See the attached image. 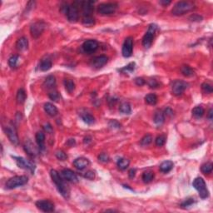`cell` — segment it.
Returning a JSON list of instances; mask_svg holds the SVG:
<instances>
[{"label":"cell","mask_w":213,"mask_h":213,"mask_svg":"<svg viewBox=\"0 0 213 213\" xmlns=\"http://www.w3.org/2000/svg\"><path fill=\"white\" fill-rule=\"evenodd\" d=\"M108 58L105 55H100L97 57H95L91 60L90 65L92 66V68L95 69H100L102 68L103 66H105L107 63Z\"/></svg>","instance_id":"obj_14"},{"label":"cell","mask_w":213,"mask_h":213,"mask_svg":"<svg viewBox=\"0 0 213 213\" xmlns=\"http://www.w3.org/2000/svg\"><path fill=\"white\" fill-rule=\"evenodd\" d=\"M133 49V39L132 37H128L125 39L124 44L122 45V53L124 58H129L132 54Z\"/></svg>","instance_id":"obj_12"},{"label":"cell","mask_w":213,"mask_h":213,"mask_svg":"<svg viewBox=\"0 0 213 213\" xmlns=\"http://www.w3.org/2000/svg\"><path fill=\"white\" fill-rule=\"evenodd\" d=\"M23 148H24L25 152L31 157H35V156L38 155L39 153V150H40L39 148L35 147V145L30 140H28L27 142H25Z\"/></svg>","instance_id":"obj_16"},{"label":"cell","mask_w":213,"mask_h":213,"mask_svg":"<svg viewBox=\"0 0 213 213\" xmlns=\"http://www.w3.org/2000/svg\"><path fill=\"white\" fill-rule=\"evenodd\" d=\"M117 4L115 3H103L97 6V13L101 15H110L116 12Z\"/></svg>","instance_id":"obj_8"},{"label":"cell","mask_w":213,"mask_h":213,"mask_svg":"<svg viewBox=\"0 0 213 213\" xmlns=\"http://www.w3.org/2000/svg\"><path fill=\"white\" fill-rule=\"evenodd\" d=\"M56 85V78L54 76L50 75L49 77H47V78L45 79L44 82V87H46L47 89H50V88H53L54 86Z\"/></svg>","instance_id":"obj_24"},{"label":"cell","mask_w":213,"mask_h":213,"mask_svg":"<svg viewBox=\"0 0 213 213\" xmlns=\"http://www.w3.org/2000/svg\"><path fill=\"white\" fill-rule=\"evenodd\" d=\"M55 155L56 158H58V160H60V161H65V160L68 159V155H67L63 151L61 150L57 151L55 153Z\"/></svg>","instance_id":"obj_40"},{"label":"cell","mask_w":213,"mask_h":213,"mask_svg":"<svg viewBox=\"0 0 213 213\" xmlns=\"http://www.w3.org/2000/svg\"><path fill=\"white\" fill-rule=\"evenodd\" d=\"M192 186L196 191H198L199 196L202 199H206L209 196L208 189L206 187V184L203 178L201 177H196L192 182Z\"/></svg>","instance_id":"obj_4"},{"label":"cell","mask_w":213,"mask_h":213,"mask_svg":"<svg viewBox=\"0 0 213 213\" xmlns=\"http://www.w3.org/2000/svg\"><path fill=\"white\" fill-rule=\"evenodd\" d=\"M46 28V23L43 21H39L33 23L30 28V33H31L32 37L34 39H38L44 31V29Z\"/></svg>","instance_id":"obj_10"},{"label":"cell","mask_w":213,"mask_h":213,"mask_svg":"<svg viewBox=\"0 0 213 213\" xmlns=\"http://www.w3.org/2000/svg\"><path fill=\"white\" fill-rule=\"evenodd\" d=\"M160 4L163 5V6H167V5H169L170 3H171V1L170 0H162V1H160Z\"/></svg>","instance_id":"obj_54"},{"label":"cell","mask_w":213,"mask_h":213,"mask_svg":"<svg viewBox=\"0 0 213 213\" xmlns=\"http://www.w3.org/2000/svg\"><path fill=\"white\" fill-rule=\"evenodd\" d=\"M145 101L148 104L155 105L158 102V97H157V95L153 94V93H150V94H148L146 96Z\"/></svg>","instance_id":"obj_32"},{"label":"cell","mask_w":213,"mask_h":213,"mask_svg":"<svg viewBox=\"0 0 213 213\" xmlns=\"http://www.w3.org/2000/svg\"><path fill=\"white\" fill-rule=\"evenodd\" d=\"M83 177H84L85 178H87V179L93 180L95 178V173L94 172H92V171H87V172H86L84 174H83Z\"/></svg>","instance_id":"obj_46"},{"label":"cell","mask_w":213,"mask_h":213,"mask_svg":"<svg viewBox=\"0 0 213 213\" xmlns=\"http://www.w3.org/2000/svg\"><path fill=\"white\" fill-rule=\"evenodd\" d=\"M64 86H65L66 90L68 91V92H73L75 89V83L73 82V81L72 80H65L64 81Z\"/></svg>","instance_id":"obj_36"},{"label":"cell","mask_w":213,"mask_h":213,"mask_svg":"<svg viewBox=\"0 0 213 213\" xmlns=\"http://www.w3.org/2000/svg\"><path fill=\"white\" fill-rule=\"evenodd\" d=\"M188 87V83L182 80H176L172 83V93L175 96H181Z\"/></svg>","instance_id":"obj_9"},{"label":"cell","mask_w":213,"mask_h":213,"mask_svg":"<svg viewBox=\"0 0 213 213\" xmlns=\"http://www.w3.org/2000/svg\"><path fill=\"white\" fill-rule=\"evenodd\" d=\"M194 203V200L193 199H187L186 201H185L184 202H182V207H184V208H186V207H188V206H191L192 204Z\"/></svg>","instance_id":"obj_49"},{"label":"cell","mask_w":213,"mask_h":213,"mask_svg":"<svg viewBox=\"0 0 213 213\" xmlns=\"http://www.w3.org/2000/svg\"><path fill=\"white\" fill-rule=\"evenodd\" d=\"M61 174L63 176V177L65 180H67L68 182H73V183H78V178L77 177V175L75 174V172H73L70 169H63L61 172Z\"/></svg>","instance_id":"obj_17"},{"label":"cell","mask_w":213,"mask_h":213,"mask_svg":"<svg viewBox=\"0 0 213 213\" xmlns=\"http://www.w3.org/2000/svg\"><path fill=\"white\" fill-rule=\"evenodd\" d=\"M98 160H99L100 162L106 163V162H109L110 158H109L108 155H106V153H102V154H100V155L98 156Z\"/></svg>","instance_id":"obj_44"},{"label":"cell","mask_w":213,"mask_h":213,"mask_svg":"<svg viewBox=\"0 0 213 213\" xmlns=\"http://www.w3.org/2000/svg\"><path fill=\"white\" fill-rule=\"evenodd\" d=\"M82 22L85 26H92L95 24L94 18H92V16H84Z\"/></svg>","instance_id":"obj_37"},{"label":"cell","mask_w":213,"mask_h":213,"mask_svg":"<svg viewBox=\"0 0 213 213\" xmlns=\"http://www.w3.org/2000/svg\"><path fill=\"white\" fill-rule=\"evenodd\" d=\"M89 163H90L89 161H88V159H87V158H79L74 160V162H73V166H74L77 169L83 170L89 165Z\"/></svg>","instance_id":"obj_19"},{"label":"cell","mask_w":213,"mask_h":213,"mask_svg":"<svg viewBox=\"0 0 213 213\" xmlns=\"http://www.w3.org/2000/svg\"><path fill=\"white\" fill-rule=\"evenodd\" d=\"M97 49H98V43L96 40H93V39L87 40L82 44V49H83V51L85 53H94Z\"/></svg>","instance_id":"obj_15"},{"label":"cell","mask_w":213,"mask_h":213,"mask_svg":"<svg viewBox=\"0 0 213 213\" xmlns=\"http://www.w3.org/2000/svg\"><path fill=\"white\" fill-rule=\"evenodd\" d=\"M81 117L87 124H92L94 122V117L89 113H84L81 115Z\"/></svg>","instance_id":"obj_38"},{"label":"cell","mask_w":213,"mask_h":213,"mask_svg":"<svg viewBox=\"0 0 213 213\" xmlns=\"http://www.w3.org/2000/svg\"><path fill=\"white\" fill-rule=\"evenodd\" d=\"M119 111L123 114H130L132 112L131 106L127 102H123L119 106Z\"/></svg>","instance_id":"obj_33"},{"label":"cell","mask_w":213,"mask_h":213,"mask_svg":"<svg viewBox=\"0 0 213 213\" xmlns=\"http://www.w3.org/2000/svg\"><path fill=\"white\" fill-rule=\"evenodd\" d=\"M154 178V172L152 171H147L144 172L143 174V180L145 183H149Z\"/></svg>","instance_id":"obj_31"},{"label":"cell","mask_w":213,"mask_h":213,"mask_svg":"<svg viewBox=\"0 0 213 213\" xmlns=\"http://www.w3.org/2000/svg\"><path fill=\"white\" fill-rule=\"evenodd\" d=\"M44 129L47 132H49V133L53 132V127H52V126L49 123L45 124V125L44 126Z\"/></svg>","instance_id":"obj_51"},{"label":"cell","mask_w":213,"mask_h":213,"mask_svg":"<svg viewBox=\"0 0 213 213\" xmlns=\"http://www.w3.org/2000/svg\"><path fill=\"white\" fill-rule=\"evenodd\" d=\"M153 121L157 125H161V124L165 122L164 112L161 111L157 112L154 115V117H153Z\"/></svg>","instance_id":"obj_26"},{"label":"cell","mask_w":213,"mask_h":213,"mask_svg":"<svg viewBox=\"0 0 213 213\" xmlns=\"http://www.w3.org/2000/svg\"><path fill=\"white\" fill-rule=\"evenodd\" d=\"M35 139H36V143L39 145V148L40 150H44V147H45V135L43 132H37L35 136Z\"/></svg>","instance_id":"obj_23"},{"label":"cell","mask_w":213,"mask_h":213,"mask_svg":"<svg viewBox=\"0 0 213 213\" xmlns=\"http://www.w3.org/2000/svg\"><path fill=\"white\" fill-rule=\"evenodd\" d=\"M134 69H135V63H129L127 66H126L124 68L121 69V71H125V72H127H127L132 73V71H134Z\"/></svg>","instance_id":"obj_43"},{"label":"cell","mask_w":213,"mask_h":213,"mask_svg":"<svg viewBox=\"0 0 213 213\" xmlns=\"http://www.w3.org/2000/svg\"><path fill=\"white\" fill-rule=\"evenodd\" d=\"M50 175H51L52 180L53 182L55 183L57 188H58V191L60 192L62 196L66 199L69 198L70 196V190L68 186L65 183V182L63 181V179L60 177V175L56 170L52 169L50 172Z\"/></svg>","instance_id":"obj_1"},{"label":"cell","mask_w":213,"mask_h":213,"mask_svg":"<svg viewBox=\"0 0 213 213\" xmlns=\"http://www.w3.org/2000/svg\"><path fill=\"white\" fill-rule=\"evenodd\" d=\"M164 115H167V116H172V115H173V111H172V109L170 108V107H167V108L165 110Z\"/></svg>","instance_id":"obj_52"},{"label":"cell","mask_w":213,"mask_h":213,"mask_svg":"<svg viewBox=\"0 0 213 213\" xmlns=\"http://www.w3.org/2000/svg\"><path fill=\"white\" fill-rule=\"evenodd\" d=\"M213 169V165L211 162H207V163H205L201 166V171L203 174H209L212 172Z\"/></svg>","instance_id":"obj_34"},{"label":"cell","mask_w":213,"mask_h":213,"mask_svg":"<svg viewBox=\"0 0 213 213\" xmlns=\"http://www.w3.org/2000/svg\"><path fill=\"white\" fill-rule=\"evenodd\" d=\"M201 88L206 93H211L213 92L212 86L209 84V83H206V82H204V83L201 84Z\"/></svg>","instance_id":"obj_41"},{"label":"cell","mask_w":213,"mask_h":213,"mask_svg":"<svg viewBox=\"0 0 213 213\" xmlns=\"http://www.w3.org/2000/svg\"><path fill=\"white\" fill-rule=\"evenodd\" d=\"M49 97H50V99L53 100V101H58V100L59 99V97H60V96H59V94H58V92H57V91H53V92H51L49 94Z\"/></svg>","instance_id":"obj_45"},{"label":"cell","mask_w":213,"mask_h":213,"mask_svg":"<svg viewBox=\"0 0 213 213\" xmlns=\"http://www.w3.org/2000/svg\"><path fill=\"white\" fill-rule=\"evenodd\" d=\"M62 11L67 16V18L70 23H76L79 18V12L78 8L75 5L66 4L62 7Z\"/></svg>","instance_id":"obj_3"},{"label":"cell","mask_w":213,"mask_h":213,"mask_svg":"<svg viewBox=\"0 0 213 213\" xmlns=\"http://www.w3.org/2000/svg\"><path fill=\"white\" fill-rule=\"evenodd\" d=\"M174 167V163L172 161H165L160 165V171L163 173H167V172H171Z\"/></svg>","instance_id":"obj_22"},{"label":"cell","mask_w":213,"mask_h":213,"mask_svg":"<svg viewBox=\"0 0 213 213\" xmlns=\"http://www.w3.org/2000/svg\"><path fill=\"white\" fill-rule=\"evenodd\" d=\"M12 158L15 161L16 164L18 165V167H20V168H23V169L28 170V171L31 172L32 174H34V171H35V167H36L34 162H30V161L25 159V158H22V157L12 156Z\"/></svg>","instance_id":"obj_7"},{"label":"cell","mask_w":213,"mask_h":213,"mask_svg":"<svg viewBox=\"0 0 213 213\" xmlns=\"http://www.w3.org/2000/svg\"><path fill=\"white\" fill-rule=\"evenodd\" d=\"M204 113H205V110L202 106H197L196 107H194L192 109V116L196 118H200L201 117L203 116Z\"/></svg>","instance_id":"obj_29"},{"label":"cell","mask_w":213,"mask_h":213,"mask_svg":"<svg viewBox=\"0 0 213 213\" xmlns=\"http://www.w3.org/2000/svg\"><path fill=\"white\" fill-rule=\"evenodd\" d=\"M194 8L195 6H194L193 3L189 2V1H180L174 5L172 13L173 15L180 16V15L184 14L186 13L190 12Z\"/></svg>","instance_id":"obj_2"},{"label":"cell","mask_w":213,"mask_h":213,"mask_svg":"<svg viewBox=\"0 0 213 213\" xmlns=\"http://www.w3.org/2000/svg\"><path fill=\"white\" fill-rule=\"evenodd\" d=\"M36 206L44 212H53L54 211V204L49 200H39L36 202Z\"/></svg>","instance_id":"obj_13"},{"label":"cell","mask_w":213,"mask_h":213,"mask_svg":"<svg viewBox=\"0 0 213 213\" xmlns=\"http://www.w3.org/2000/svg\"><path fill=\"white\" fill-rule=\"evenodd\" d=\"M68 144L70 146V147H73V145H75V140H74V139H69Z\"/></svg>","instance_id":"obj_55"},{"label":"cell","mask_w":213,"mask_h":213,"mask_svg":"<svg viewBox=\"0 0 213 213\" xmlns=\"http://www.w3.org/2000/svg\"><path fill=\"white\" fill-rule=\"evenodd\" d=\"M5 132L9 141L13 144V145L17 146L18 145L19 140H18V137L17 131L15 129L14 126L13 124H8L7 127H5Z\"/></svg>","instance_id":"obj_11"},{"label":"cell","mask_w":213,"mask_h":213,"mask_svg":"<svg viewBox=\"0 0 213 213\" xmlns=\"http://www.w3.org/2000/svg\"><path fill=\"white\" fill-rule=\"evenodd\" d=\"M18 61H19V56L13 55L12 57L8 59V65H9L10 68H17Z\"/></svg>","instance_id":"obj_35"},{"label":"cell","mask_w":213,"mask_h":213,"mask_svg":"<svg viewBox=\"0 0 213 213\" xmlns=\"http://www.w3.org/2000/svg\"><path fill=\"white\" fill-rule=\"evenodd\" d=\"M157 29H158V26L155 23H152L148 27V31H147V33H146V34L144 35L143 39V46L145 49H149L152 46Z\"/></svg>","instance_id":"obj_5"},{"label":"cell","mask_w":213,"mask_h":213,"mask_svg":"<svg viewBox=\"0 0 213 213\" xmlns=\"http://www.w3.org/2000/svg\"><path fill=\"white\" fill-rule=\"evenodd\" d=\"M93 5L94 2L92 1H85L82 3V8L84 13V16H92V13L93 11Z\"/></svg>","instance_id":"obj_18"},{"label":"cell","mask_w":213,"mask_h":213,"mask_svg":"<svg viewBox=\"0 0 213 213\" xmlns=\"http://www.w3.org/2000/svg\"><path fill=\"white\" fill-rule=\"evenodd\" d=\"M128 175L130 178H133V177H135V175H136V169H133L132 168V169L130 170L128 172Z\"/></svg>","instance_id":"obj_53"},{"label":"cell","mask_w":213,"mask_h":213,"mask_svg":"<svg viewBox=\"0 0 213 213\" xmlns=\"http://www.w3.org/2000/svg\"><path fill=\"white\" fill-rule=\"evenodd\" d=\"M212 109H210V111H209L208 112V118L210 119V120H211L212 119Z\"/></svg>","instance_id":"obj_56"},{"label":"cell","mask_w":213,"mask_h":213,"mask_svg":"<svg viewBox=\"0 0 213 213\" xmlns=\"http://www.w3.org/2000/svg\"><path fill=\"white\" fill-rule=\"evenodd\" d=\"M44 107L45 112H47V114H49V116L54 117L58 114V108H57L54 105L50 103V102H47V103H45Z\"/></svg>","instance_id":"obj_21"},{"label":"cell","mask_w":213,"mask_h":213,"mask_svg":"<svg viewBox=\"0 0 213 213\" xmlns=\"http://www.w3.org/2000/svg\"><path fill=\"white\" fill-rule=\"evenodd\" d=\"M148 85L152 88H155V87H158L159 86V82L156 79H151L148 81Z\"/></svg>","instance_id":"obj_48"},{"label":"cell","mask_w":213,"mask_h":213,"mask_svg":"<svg viewBox=\"0 0 213 213\" xmlns=\"http://www.w3.org/2000/svg\"><path fill=\"white\" fill-rule=\"evenodd\" d=\"M135 82L136 84L138 85V86H143V85L145 84V80L143 79V78H137L135 79Z\"/></svg>","instance_id":"obj_50"},{"label":"cell","mask_w":213,"mask_h":213,"mask_svg":"<svg viewBox=\"0 0 213 213\" xmlns=\"http://www.w3.org/2000/svg\"><path fill=\"white\" fill-rule=\"evenodd\" d=\"M109 127L112 128H120L121 127V124L119 123L116 120H112L109 122Z\"/></svg>","instance_id":"obj_47"},{"label":"cell","mask_w":213,"mask_h":213,"mask_svg":"<svg viewBox=\"0 0 213 213\" xmlns=\"http://www.w3.org/2000/svg\"><path fill=\"white\" fill-rule=\"evenodd\" d=\"M166 143V137L165 136H158L156 138V145L158 147H162Z\"/></svg>","instance_id":"obj_42"},{"label":"cell","mask_w":213,"mask_h":213,"mask_svg":"<svg viewBox=\"0 0 213 213\" xmlns=\"http://www.w3.org/2000/svg\"><path fill=\"white\" fill-rule=\"evenodd\" d=\"M16 48L19 51H25L29 48V41L25 37L20 38L16 43Z\"/></svg>","instance_id":"obj_20"},{"label":"cell","mask_w":213,"mask_h":213,"mask_svg":"<svg viewBox=\"0 0 213 213\" xmlns=\"http://www.w3.org/2000/svg\"><path fill=\"white\" fill-rule=\"evenodd\" d=\"M181 73H182V75H184L185 77H192L195 74V72L191 67H189L187 65L182 66L181 68Z\"/></svg>","instance_id":"obj_28"},{"label":"cell","mask_w":213,"mask_h":213,"mask_svg":"<svg viewBox=\"0 0 213 213\" xmlns=\"http://www.w3.org/2000/svg\"><path fill=\"white\" fill-rule=\"evenodd\" d=\"M153 141V137L151 134H147L142 138V140L140 142V144L142 146H148Z\"/></svg>","instance_id":"obj_39"},{"label":"cell","mask_w":213,"mask_h":213,"mask_svg":"<svg viewBox=\"0 0 213 213\" xmlns=\"http://www.w3.org/2000/svg\"><path fill=\"white\" fill-rule=\"evenodd\" d=\"M26 97L27 95L24 89H23V88H20V89L18 91L17 93V97H16V98H17V102H18V103H20V104H22V103H23V102H25Z\"/></svg>","instance_id":"obj_30"},{"label":"cell","mask_w":213,"mask_h":213,"mask_svg":"<svg viewBox=\"0 0 213 213\" xmlns=\"http://www.w3.org/2000/svg\"><path fill=\"white\" fill-rule=\"evenodd\" d=\"M129 164H130V161L128 159H127V158H120V159H118L117 162V167L122 171L126 170L129 167Z\"/></svg>","instance_id":"obj_27"},{"label":"cell","mask_w":213,"mask_h":213,"mask_svg":"<svg viewBox=\"0 0 213 213\" xmlns=\"http://www.w3.org/2000/svg\"><path fill=\"white\" fill-rule=\"evenodd\" d=\"M53 63L50 59H44L41 61V63L39 64V69L43 72H47L52 68Z\"/></svg>","instance_id":"obj_25"},{"label":"cell","mask_w":213,"mask_h":213,"mask_svg":"<svg viewBox=\"0 0 213 213\" xmlns=\"http://www.w3.org/2000/svg\"><path fill=\"white\" fill-rule=\"evenodd\" d=\"M29 182L28 177L25 176H15L11 177L6 182V187L8 189H14L18 186H24Z\"/></svg>","instance_id":"obj_6"}]
</instances>
